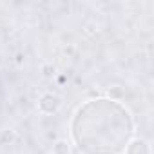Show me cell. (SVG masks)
I'll return each instance as SVG.
<instances>
[{"label": "cell", "instance_id": "3957f363", "mask_svg": "<svg viewBox=\"0 0 154 154\" xmlns=\"http://www.w3.org/2000/svg\"><path fill=\"white\" fill-rule=\"evenodd\" d=\"M125 154H150V145L147 140L132 138L129 145L125 147Z\"/></svg>", "mask_w": 154, "mask_h": 154}, {"label": "cell", "instance_id": "7a4b0ae2", "mask_svg": "<svg viewBox=\"0 0 154 154\" xmlns=\"http://www.w3.org/2000/svg\"><path fill=\"white\" fill-rule=\"evenodd\" d=\"M60 98L56 96V94H53V93H45L42 98H40V102H38V109L44 112V114H53V112H56L58 109H60Z\"/></svg>", "mask_w": 154, "mask_h": 154}, {"label": "cell", "instance_id": "277c9868", "mask_svg": "<svg viewBox=\"0 0 154 154\" xmlns=\"http://www.w3.org/2000/svg\"><path fill=\"white\" fill-rule=\"evenodd\" d=\"M53 154H71V147L65 140H58L53 145Z\"/></svg>", "mask_w": 154, "mask_h": 154}, {"label": "cell", "instance_id": "6da1fadb", "mask_svg": "<svg viewBox=\"0 0 154 154\" xmlns=\"http://www.w3.org/2000/svg\"><path fill=\"white\" fill-rule=\"evenodd\" d=\"M71 136L82 154H123L134 136V120L118 100H89L76 109Z\"/></svg>", "mask_w": 154, "mask_h": 154}]
</instances>
